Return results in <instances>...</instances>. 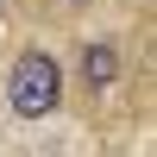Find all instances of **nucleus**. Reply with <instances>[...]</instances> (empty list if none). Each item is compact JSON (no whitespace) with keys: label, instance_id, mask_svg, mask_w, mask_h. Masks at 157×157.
Segmentation results:
<instances>
[{"label":"nucleus","instance_id":"f257e3e1","mask_svg":"<svg viewBox=\"0 0 157 157\" xmlns=\"http://www.w3.org/2000/svg\"><path fill=\"white\" fill-rule=\"evenodd\" d=\"M57 94H63L57 63H50L44 50H25V57L13 63V75H6V101H13V113H19V120H44V113L57 107Z\"/></svg>","mask_w":157,"mask_h":157},{"label":"nucleus","instance_id":"f03ea898","mask_svg":"<svg viewBox=\"0 0 157 157\" xmlns=\"http://www.w3.org/2000/svg\"><path fill=\"white\" fill-rule=\"evenodd\" d=\"M82 75H88L94 88H113V82H120V57H113L107 44H88V50H82Z\"/></svg>","mask_w":157,"mask_h":157}]
</instances>
